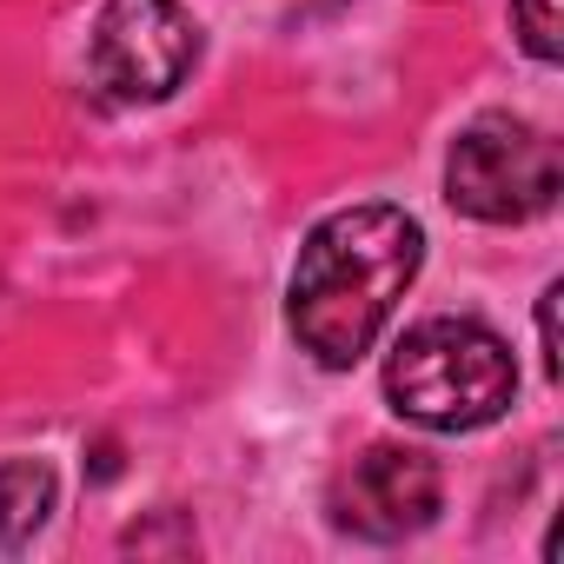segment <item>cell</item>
I'll use <instances>...</instances> for the list:
<instances>
[{"mask_svg":"<svg viewBox=\"0 0 564 564\" xmlns=\"http://www.w3.org/2000/svg\"><path fill=\"white\" fill-rule=\"evenodd\" d=\"M419 259H425V232L399 206H346L319 219L313 239L300 246L293 293H286L293 339L333 372L359 366L386 333V319L399 313L405 286L419 279Z\"/></svg>","mask_w":564,"mask_h":564,"instance_id":"cell-1","label":"cell"},{"mask_svg":"<svg viewBox=\"0 0 564 564\" xmlns=\"http://www.w3.org/2000/svg\"><path fill=\"white\" fill-rule=\"evenodd\" d=\"M518 392L511 346L478 319H425L386 359V399L425 432H478Z\"/></svg>","mask_w":564,"mask_h":564,"instance_id":"cell-2","label":"cell"},{"mask_svg":"<svg viewBox=\"0 0 564 564\" xmlns=\"http://www.w3.org/2000/svg\"><path fill=\"white\" fill-rule=\"evenodd\" d=\"M557 186H564L557 147H551L531 120L485 113V120H471V127L452 140V160H445V199H452L465 219H485V226H524V219L551 213Z\"/></svg>","mask_w":564,"mask_h":564,"instance_id":"cell-3","label":"cell"},{"mask_svg":"<svg viewBox=\"0 0 564 564\" xmlns=\"http://www.w3.org/2000/svg\"><path fill=\"white\" fill-rule=\"evenodd\" d=\"M199 61V28L180 0H100L87 34V87L107 107L166 100Z\"/></svg>","mask_w":564,"mask_h":564,"instance_id":"cell-4","label":"cell"},{"mask_svg":"<svg viewBox=\"0 0 564 564\" xmlns=\"http://www.w3.org/2000/svg\"><path fill=\"white\" fill-rule=\"evenodd\" d=\"M445 505V478L425 452H405V445H372L359 452L339 478H333V524L352 531V538H372V544H399L412 531H425Z\"/></svg>","mask_w":564,"mask_h":564,"instance_id":"cell-5","label":"cell"},{"mask_svg":"<svg viewBox=\"0 0 564 564\" xmlns=\"http://www.w3.org/2000/svg\"><path fill=\"white\" fill-rule=\"evenodd\" d=\"M54 511V471L41 458H0V551H21Z\"/></svg>","mask_w":564,"mask_h":564,"instance_id":"cell-6","label":"cell"},{"mask_svg":"<svg viewBox=\"0 0 564 564\" xmlns=\"http://www.w3.org/2000/svg\"><path fill=\"white\" fill-rule=\"evenodd\" d=\"M511 14H518V41H524V54L531 61H557V0H511Z\"/></svg>","mask_w":564,"mask_h":564,"instance_id":"cell-7","label":"cell"},{"mask_svg":"<svg viewBox=\"0 0 564 564\" xmlns=\"http://www.w3.org/2000/svg\"><path fill=\"white\" fill-rule=\"evenodd\" d=\"M557 300L564 286H544V306H538V339H544V372L557 379Z\"/></svg>","mask_w":564,"mask_h":564,"instance_id":"cell-8","label":"cell"}]
</instances>
